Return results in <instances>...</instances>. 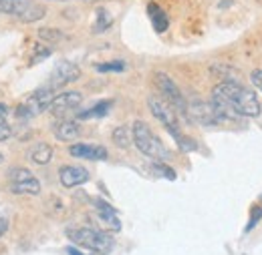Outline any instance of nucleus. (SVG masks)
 I'll return each instance as SVG.
<instances>
[{
	"instance_id": "obj_1",
	"label": "nucleus",
	"mask_w": 262,
	"mask_h": 255,
	"mask_svg": "<svg viewBox=\"0 0 262 255\" xmlns=\"http://www.w3.org/2000/svg\"><path fill=\"white\" fill-rule=\"evenodd\" d=\"M212 95L226 100L230 107L236 113H240L242 117H258L262 111L256 95L250 89H246L244 85L236 83V81H222V83H218L214 87Z\"/></svg>"
},
{
	"instance_id": "obj_2",
	"label": "nucleus",
	"mask_w": 262,
	"mask_h": 255,
	"mask_svg": "<svg viewBox=\"0 0 262 255\" xmlns=\"http://www.w3.org/2000/svg\"><path fill=\"white\" fill-rule=\"evenodd\" d=\"M147 105H149L151 115L169 131V135L178 141L182 151H196V141L184 137V133L180 129V121H178V113H176V109L165 98H162V96H149Z\"/></svg>"
},
{
	"instance_id": "obj_3",
	"label": "nucleus",
	"mask_w": 262,
	"mask_h": 255,
	"mask_svg": "<svg viewBox=\"0 0 262 255\" xmlns=\"http://www.w3.org/2000/svg\"><path fill=\"white\" fill-rule=\"evenodd\" d=\"M131 133H133V143L135 147L149 159L154 161H167L169 159V153L164 147V143L154 135V131L149 129L147 123L143 121H135L133 127H131Z\"/></svg>"
},
{
	"instance_id": "obj_4",
	"label": "nucleus",
	"mask_w": 262,
	"mask_h": 255,
	"mask_svg": "<svg viewBox=\"0 0 262 255\" xmlns=\"http://www.w3.org/2000/svg\"><path fill=\"white\" fill-rule=\"evenodd\" d=\"M67 237L81 245V247H87L95 253H109L113 249V239L97 229H91V227H77V229H67Z\"/></svg>"
},
{
	"instance_id": "obj_5",
	"label": "nucleus",
	"mask_w": 262,
	"mask_h": 255,
	"mask_svg": "<svg viewBox=\"0 0 262 255\" xmlns=\"http://www.w3.org/2000/svg\"><path fill=\"white\" fill-rule=\"evenodd\" d=\"M55 96H57L55 95V89L49 87V85L36 89V91H34L33 95L29 96L23 105L16 107V117L23 119V121H29V119H33V117H36V115L45 113V111L51 107V103H53Z\"/></svg>"
},
{
	"instance_id": "obj_6",
	"label": "nucleus",
	"mask_w": 262,
	"mask_h": 255,
	"mask_svg": "<svg viewBox=\"0 0 262 255\" xmlns=\"http://www.w3.org/2000/svg\"><path fill=\"white\" fill-rule=\"evenodd\" d=\"M0 12L12 14L23 22H36L47 14V8L34 0H0Z\"/></svg>"
},
{
	"instance_id": "obj_7",
	"label": "nucleus",
	"mask_w": 262,
	"mask_h": 255,
	"mask_svg": "<svg viewBox=\"0 0 262 255\" xmlns=\"http://www.w3.org/2000/svg\"><path fill=\"white\" fill-rule=\"evenodd\" d=\"M154 79H156V87H158L162 98H165V100L176 109V113L188 115V100H186V96L182 95L180 87H178L165 72H156Z\"/></svg>"
},
{
	"instance_id": "obj_8",
	"label": "nucleus",
	"mask_w": 262,
	"mask_h": 255,
	"mask_svg": "<svg viewBox=\"0 0 262 255\" xmlns=\"http://www.w3.org/2000/svg\"><path fill=\"white\" fill-rule=\"evenodd\" d=\"M79 76H81L79 66L73 63H69V61H63V63H59L55 68H53L51 79H49V87H53V89L57 91V89L65 87V85H69V83L77 81Z\"/></svg>"
},
{
	"instance_id": "obj_9",
	"label": "nucleus",
	"mask_w": 262,
	"mask_h": 255,
	"mask_svg": "<svg viewBox=\"0 0 262 255\" xmlns=\"http://www.w3.org/2000/svg\"><path fill=\"white\" fill-rule=\"evenodd\" d=\"M81 100H83V96H81V93H77V91L61 93V95H57L53 98L49 111H51L55 117H65L67 113L75 111V109L81 105Z\"/></svg>"
},
{
	"instance_id": "obj_10",
	"label": "nucleus",
	"mask_w": 262,
	"mask_h": 255,
	"mask_svg": "<svg viewBox=\"0 0 262 255\" xmlns=\"http://www.w3.org/2000/svg\"><path fill=\"white\" fill-rule=\"evenodd\" d=\"M188 117H192L196 123L204 125V127H216V117H214V109L210 103L204 100H192L188 105Z\"/></svg>"
},
{
	"instance_id": "obj_11",
	"label": "nucleus",
	"mask_w": 262,
	"mask_h": 255,
	"mask_svg": "<svg viewBox=\"0 0 262 255\" xmlns=\"http://www.w3.org/2000/svg\"><path fill=\"white\" fill-rule=\"evenodd\" d=\"M69 153L77 159H87V161H105L107 159V149L103 145H95V143H77L71 145Z\"/></svg>"
},
{
	"instance_id": "obj_12",
	"label": "nucleus",
	"mask_w": 262,
	"mask_h": 255,
	"mask_svg": "<svg viewBox=\"0 0 262 255\" xmlns=\"http://www.w3.org/2000/svg\"><path fill=\"white\" fill-rule=\"evenodd\" d=\"M59 179H61L63 187L71 189V187H77V185L87 183L89 181V171L85 167H79V165H67V167H61Z\"/></svg>"
},
{
	"instance_id": "obj_13",
	"label": "nucleus",
	"mask_w": 262,
	"mask_h": 255,
	"mask_svg": "<svg viewBox=\"0 0 262 255\" xmlns=\"http://www.w3.org/2000/svg\"><path fill=\"white\" fill-rule=\"evenodd\" d=\"M53 133H55V137H57L59 141L71 143V141H75V139L79 137L81 129H79V125H77L75 121H61V123H57V125L53 127Z\"/></svg>"
},
{
	"instance_id": "obj_14",
	"label": "nucleus",
	"mask_w": 262,
	"mask_h": 255,
	"mask_svg": "<svg viewBox=\"0 0 262 255\" xmlns=\"http://www.w3.org/2000/svg\"><path fill=\"white\" fill-rule=\"evenodd\" d=\"M147 12H149V18H151V24H154V29L158 32H164L167 31V24H169V20H167V16H165V12L156 4V2H149L147 4Z\"/></svg>"
},
{
	"instance_id": "obj_15",
	"label": "nucleus",
	"mask_w": 262,
	"mask_h": 255,
	"mask_svg": "<svg viewBox=\"0 0 262 255\" xmlns=\"http://www.w3.org/2000/svg\"><path fill=\"white\" fill-rule=\"evenodd\" d=\"M10 189L16 195H38L40 193V183L36 181V177H33V179H27V181L10 183Z\"/></svg>"
},
{
	"instance_id": "obj_16",
	"label": "nucleus",
	"mask_w": 262,
	"mask_h": 255,
	"mask_svg": "<svg viewBox=\"0 0 262 255\" xmlns=\"http://www.w3.org/2000/svg\"><path fill=\"white\" fill-rule=\"evenodd\" d=\"M51 159H53V147L47 143H38L31 151V161L36 165H47Z\"/></svg>"
},
{
	"instance_id": "obj_17",
	"label": "nucleus",
	"mask_w": 262,
	"mask_h": 255,
	"mask_svg": "<svg viewBox=\"0 0 262 255\" xmlns=\"http://www.w3.org/2000/svg\"><path fill=\"white\" fill-rule=\"evenodd\" d=\"M133 141V133L127 125H121L113 131V143L119 147V149H127Z\"/></svg>"
},
{
	"instance_id": "obj_18",
	"label": "nucleus",
	"mask_w": 262,
	"mask_h": 255,
	"mask_svg": "<svg viewBox=\"0 0 262 255\" xmlns=\"http://www.w3.org/2000/svg\"><path fill=\"white\" fill-rule=\"evenodd\" d=\"M111 105H113L111 100H101V103H97L95 107H91L89 111L79 113V119H99V117H105V115L109 113Z\"/></svg>"
},
{
	"instance_id": "obj_19",
	"label": "nucleus",
	"mask_w": 262,
	"mask_h": 255,
	"mask_svg": "<svg viewBox=\"0 0 262 255\" xmlns=\"http://www.w3.org/2000/svg\"><path fill=\"white\" fill-rule=\"evenodd\" d=\"M113 24V18H111V14L105 10V8H97V20H95V24H93V32H103L107 31L109 27Z\"/></svg>"
},
{
	"instance_id": "obj_20",
	"label": "nucleus",
	"mask_w": 262,
	"mask_h": 255,
	"mask_svg": "<svg viewBox=\"0 0 262 255\" xmlns=\"http://www.w3.org/2000/svg\"><path fill=\"white\" fill-rule=\"evenodd\" d=\"M99 72H121L125 70V63L123 61H113V63H101L97 64Z\"/></svg>"
},
{
	"instance_id": "obj_21",
	"label": "nucleus",
	"mask_w": 262,
	"mask_h": 255,
	"mask_svg": "<svg viewBox=\"0 0 262 255\" xmlns=\"http://www.w3.org/2000/svg\"><path fill=\"white\" fill-rule=\"evenodd\" d=\"M154 167H156V171H160V173L164 175L165 179H169V181H173V179H176V171H171L167 165H164V161H158Z\"/></svg>"
},
{
	"instance_id": "obj_22",
	"label": "nucleus",
	"mask_w": 262,
	"mask_h": 255,
	"mask_svg": "<svg viewBox=\"0 0 262 255\" xmlns=\"http://www.w3.org/2000/svg\"><path fill=\"white\" fill-rule=\"evenodd\" d=\"M49 55H51V48H47V46H36V50H34L33 59H31V63L42 61V59H47Z\"/></svg>"
},
{
	"instance_id": "obj_23",
	"label": "nucleus",
	"mask_w": 262,
	"mask_h": 255,
	"mask_svg": "<svg viewBox=\"0 0 262 255\" xmlns=\"http://www.w3.org/2000/svg\"><path fill=\"white\" fill-rule=\"evenodd\" d=\"M254 209H256V211L252 213V217H250V221H248V225H246V231H250V229H252L254 225L258 223V219H260V217H262V207H254Z\"/></svg>"
},
{
	"instance_id": "obj_24",
	"label": "nucleus",
	"mask_w": 262,
	"mask_h": 255,
	"mask_svg": "<svg viewBox=\"0 0 262 255\" xmlns=\"http://www.w3.org/2000/svg\"><path fill=\"white\" fill-rule=\"evenodd\" d=\"M10 137H12V129L8 127L6 123L0 121V141H6V139H10Z\"/></svg>"
},
{
	"instance_id": "obj_25",
	"label": "nucleus",
	"mask_w": 262,
	"mask_h": 255,
	"mask_svg": "<svg viewBox=\"0 0 262 255\" xmlns=\"http://www.w3.org/2000/svg\"><path fill=\"white\" fill-rule=\"evenodd\" d=\"M40 36H42V38H51V40L63 38V34H59V31H55V34H51V29H42V31H40Z\"/></svg>"
},
{
	"instance_id": "obj_26",
	"label": "nucleus",
	"mask_w": 262,
	"mask_h": 255,
	"mask_svg": "<svg viewBox=\"0 0 262 255\" xmlns=\"http://www.w3.org/2000/svg\"><path fill=\"white\" fill-rule=\"evenodd\" d=\"M250 79H252V85H254V87H258V89L262 91V70H254Z\"/></svg>"
},
{
	"instance_id": "obj_27",
	"label": "nucleus",
	"mask_w": 262,
	"mask_h": 255,
	"mask_svg": "<svg viewBox=\"0 0 262 255\" xmlns=\"http://www.w3.org/2000/svg\"><path fill=\"white\" fill-rule=\"evenodd\" d=\"M6 229H8V217L4 213H0V237L6 233Z\"/></svg>"
},
{
	"instance_id": "obj_28",
	"label": "nucleus",
	"mask_w": 262,
	"mask_h": 255,
	"mask_svg": "<svg viewBox=\"0 0 262 255\" xmlns=\"http://www.w3.org/2000/svg\"><path fill=\"white\" fill-rule=\"evenodd\" d=\"M6 115H8V107L0 103V121H4V119H6Z\"/></svg>"
},
{
	"instance_id": "obj_29",
	"label": "nucleus",
	"mask_w": 262,
	"mask_h": 255,
	"mask_svg": "<svg viewBox=\"0 0 262 255\" xmlns=\"http://www.w3.org/2000/svg\"><path fill=\"white\" fill-rule=\"evenodd\" d=\"M67 253H69V255H83L81 251H77L75 247H67Z\"/></svg>"
},
{
	"instance_id": "obj_30",
	"label": "nucleus",
	"mask_w": 262,
	"mask_h": 255,
	"mask_svg": "<svg viewBox=\"0 0 262 255\" xmlns=\"http://www.w3.org/2000/svg\"><path fill=\"white\" fill-rule=\"evenodd\" d=\"M2 161H4V155H2V153H0V165H2Z\"/></svg>"
},
{
	"instance_id": "obj_31",
	"label": "nucleus",
	"mask_w": 262,
	"mask_h": 255,
	"mask_svg": "<svg viewBox=\"0 0 262 255\" xmlns=\"http://www.w3.org/2000/svg\"><path fill=\"white\" fill-rule=\"evenodd\" d=\"M55 2H67V0H55Z\"/></svg>"
}]
</instances>
